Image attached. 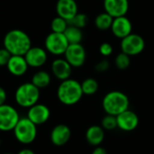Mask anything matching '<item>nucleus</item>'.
Wrapping results in <instances>:
<instances>
[{
	"label": "nucleus",
	"mask_w": 154,
	"mask_h": 154,
	"mask_svg": "<svg viewBox=\"0 0 154 154\" xmlns=\"http://www.w3.org/2000/svg\"><path fill=\"white\" fill-rule=\"evenodd\" d=\"M20 119L17 110L11 105L0 106V132L13 131Z\"/></svg>",
	"instance_id": "7"
},
{
	"label": "nucleus",
	"mask_w": 154,
	"mask_h": 154,
	"mask_svg": "<svg viewBox=\"0 0 154 154\" xmlns=\"http://www.w3.org/2000/svg\"><path fill=\"white\" fill-rule=\"evenodd\" d=\"M101 126L104 130H107V131L115 130L116 128H117L116 116H111V115H106V116L103 117V119L101 121Z\"/></svg>",
	"instance_id": "27"
},
{
	"label": "nucleus",
	"mask_w": 154,
	"mask_h": 154,
	"mask_svg": "<svg viewBox=\"0 0 154 154\" xmlns=\"http://www.w3.org/2000/svg\"><path fill=\"white\" fill-rule=\"evenodd\" d=\"M17 154H35L32 150L30 149H23L21 150Z\"/></svg>",
	"instance_id": "33"
},
{
	"label": "nucleus",
	"mask_w": 154,
	"mask_h": 154,
	"mask_svg": "<svg viewBox=\"0 0 154 154\" xmlns=\"http://www.w3.org/2000/svg\"><path fill=\"white\" fill-rule=\"evenodd\" d=\"M65 35L69 44H75V43H80L83 39V32L81 29L69 24L65 32H63Z\"/></svg>",
	"instance_id": "21"
},
{
	"label": "nucleus",
	"mask_w": 154,
	"mask_h": 154,
	"mask_svg": "<svg viewBox=\"0 0 154 154\" xmlns=\"http://www.w3.org/2000/svg\"><path fill=\"white\" fill-rule=\"evenodd\" d=\"M4 154H13V153H4Z\"/></svg>",
	"instance_id": "34"
},
{
	"label": "nucleus",
	"mask_w": 154,
	"mask_h": 154,
	"mask_svg": "<svg viewBox=\"0 0 154 154\" xmlns=\"http://www.w3.org/2000/svg\"><path fill=\"white\" fill-rule=\"evenodd\" d=\"M6 98H7L6 91H5L2 87H0V106H2V105L5 104Z\"/></svg>",
	"instance_id": "31"
},
{
	"label": "nucleus",
	"mask_w": 154,
	"mask_h": 154,
	"mask_svg": "<svg viewBox=\"0 0 154 154\" xmlns=\"http://www.w3.org/2000/svg\"><path fill=\"white\" fill-rule=\"evenodd\" d=\"M130 64H131L130 56L124 52L119 53L115 59V65L118 69H121V70L126 69L130 66Z\"/></svg>",
	"instance_id": "26"
},
{
	"label": "nucleus",
	"mask_w": 154,
	"mask_h": 154,
	"mask_svg": "<svg viewBox=\"0 0 154 154\" xmlns=\"http://www.w3.org/2000/svg\"><path fill=\"white\" fill-rule=\"evenodd\" d=\"M50 137L51 143L55 146H63L69 141L71 137V131L66 125H57L51 130Z\"/></svg>",
	"instance_id": "17"
},
{
	"label": "nucleus",
	"mask_w": 154,
	"mask_h": 154,
	"mask_svg": "<svg viewBox=\"0 0 154 154\" xmlns=\"http://www.w3.org/2000/svg\"><path fill=\"white\" fill-rule=\"evenodd\" d=\"M88 17L86 14L78 13L72 19H70L68 22V23L70 25L76 26L79 29H82L88 24Z\"/></svg>",
	"instance_id": "25"
},
{
	"label": "nucleus",
	"mask_w": 154,
	"mask_h": 154,
	"mask_svg": "<svg viewBox=\"0 0 154 154\" xmlns=\"http://www.w3.org/2000/svg\"><path fill=\"white\" fill-rule=\"evenodd\" d=\"M68 25H69L68 21L58 15L55 18H53L52 21L51 22V32H54L63 33L65 30L67 29Z\"/></svg>",
	"instance_id": "24"
},
{
	"label": "nucleus",
	"mask_w": 154,
	"mask_h": 154,
	"mask_svg": "<svg viewBox=\"0 0 154 154\" xmlns=\"http://www.w3.org/2000/svg\"><path fill=\"white\" fill-rule=\"evenodd\" d=\"M0 145H1V140H0Z\"/></svg>",
	"instance_id": "35"
},
{
	"label": "nucleus",
	"mask_w": 154,
	"mask_h": 154,
	"mask_svg": "<svg viewBox=\"0 0 154 154\" xmlns=\"http://www.w3.org/2000/svg\"><path fill=\"white\" fill-rule=\"evenodd\" d=\"M81 84V89L83 95L92 96L98 90V82L93 78H88L83 80Z\"/></svg>",
	"instance_id": "23"
},
{
	"label": "nucleus",
	"mask_w": 154,
	"mask_h": 154,
	"mask_svg": "<svg viewBox=\"0 0 154 154\" xmlns=\"http://www.w3.org/2000/svg\"><path fill=\"white\" fill-rule=\"evenodd\" d=\"M11 54L10 52L5 49L4 47L0 49V67H4V66H6L8 60H10L11 58Z\"/></svg>",
	"instance_id": "29"
},
{
	"label": "nucleus",
	"mask_w": 154,
	"mask_h": 154,
	"mask_svg": "<svg viewBox=\"0 0 154 154\" xmlns=\"http://www.w3.org/2000/svg\"><path fill=\"white\" fill-rule=\"evenodd\" d=\"M91 154H107V152H106V151L105 148L100 147V146H97V147L93 150V152H92V153Z\"/></svg>",
	"instance_id": "32"
},
{
	"label": "nucleus",
	"mask_w": 154,
	"mask_h": 154,
	"mask_svg": "<svg viewBox=\"0 0 154 154\" xmlns=\"http://www.w3.org/2000/svg\"><path fill=\"white\" fill-rule=\"evenodd\" d=\"M129 105L128 97L118 90L108 92L102 100V106L106 114L115 116L129 109Z\"/></svg>",
	"instance_id": "3"
},
{
	"label": "nucleus",
	"mask_w": 154,
	"mask_h": 154,
	"mask_svg": "<svg viewBox=\"0 0 154 154\" xmlns=\"http://www.w3.org/2000/svg\"><path fill=\"white\" fill-rule=\"evenodd\" d=\"M3 44L11 55L23 56L32 47V41L25 32L20 29H13L4 36Z\"/></svg>",
	"instance_id": "1"
},
{
	"label": "nucleus",
	"mask_w": 154,
	"mask_h": 154,
	"mask_svg": "<svg viewBox=\"0 0 154 154\" xmlns=\"http://www.w3.org/2000/svg\"><path fill=\"white\" fill-rule=\"evenodd\" d=\"M27 64L31 68H41L42 67L48 59L47 51L42 47H31L27 52L23 55Z\"/></svg>",
	"instance_id": "10"
},
{
	"label": "nucleus",
	"mask_w": 154,
	"mask_h": 154,
	"mask_svg": "<svg viewBox=\"0 0 154 154\" xmlns=\"http://www.w3.org/2000/svg\"><path fill=\"white\" fill-rule=\"evenodd\" d=\"M51 116V111L49 107L43 104H35L28 108L27 118L32 121L35 125H41L45 124Z\"/></svg>",
	"instance_id": "11"
},
{
	"label": "nucleus",
	"mask_w": 154,
	"mask_h": 154,
	"mask_svg": "<svg viewBox=\"0 0 154 154\" xmlns=\"http://www.w3.org/2000/svg\"><path fill=\"white\" fill-rule=\"evenodd\" d=\"M105 12L113 18L126 15L129 9L128 0H104Z\"/></svg>",
	"instance_id": "14"
},
{
	"label": "nucleus",
	"mask_w": 154,
	"mask_h": 154,
	"mask_svg": "<svg viewBox=\"0 0 154 154\" xmlns=\"http://www.w3.org/2000/svg\"><path fill=\"white\" fill-rule=\"evenodd\" d=\"M99 52L104 57H108L113 53V46L108 42H103L99 47Z\"/></svg>",
	"instance_id": "28"
},
{
	"label": "nucleus",
	"mask_w": 154,
	"mask_h": 154,
	"mask_svg": "<svg viewBox=\"0 0 154 154\" xmlns=\"http://www.w3.org/2000/svg\"><path fill=\"white\" fill-rule=\"evenodd\" d=\"M83 97L81 84L73 79L62 80L57 88V97L65 106H73L80 101Z\"/></svg>",
	"instance_id": "2"
},
{
	"label": "nucleus",
	"mask_w": 154,
	"mask_h": 154,
	"mask_svg": "<svg viewBox=\"0 0 154 154\" xmlns=\"http://www.w3.org/2000/svg\"><path fill=\"white\" fill-rule=\"evenodd\" d=\"M145 47L143 38L137 33H130L121 41L122 52L131 56H135L143 52Z\"/></svg>",
	"instance_id": "8"
},
{
	"label": "nucleus",
	"mask_w": 154,
	"mask_h": 154,
	"mask_svg": "<svg viewBox=\"0 0 154 154\" xmlns=\"http://www.w3.org/2000/svg\"><path fill=\"white\" fill-rule=\"evenodd\" d=\"M51 68L53 76L60 81L69 79L72 73V67L65 59L62 58L55 59L52 61Z\"/></svg>",
	"instance_id": "16"
},
{
	"label": "nucleus",
	"mask_w": 154,
	"mask_h": 154,
	"mask_svg": "<svg viewBox=\"0 0 154 154\" xmlns=\"http://www.w3.org/2000/svg\"><path fill=\"white\" fill-rule=\"evenodd\" d=\"M13 132L18 143L27 145L35 141L37 136V125L27 117H20Z\"/></svg>",
	"instance_id": "5"
},
{
	"label": "nucleus",
	"mask_w": 154,
	"mask_h": 154,
	"mask_svg": "<svg viewBox=\"0 0 154 154\" xmlns=\"http://www.w3.org/2000/svg\"><path fill=\"white\" fill-rule=\"evenodd\" d=\"M132 23L126 17V15L116 17L113 19V23L111 25V31L113 34L119 39H123L132 33Z\"/></svg>",
	"instance_id": "13"
},
{
	"label": "nucleus",
	"mask_w": 154,
	"mask_h": 154,
	"mask_svg": "<svg viewBox=\"0 0 154 154\" xmlns=\"http://www.w3.org/2000/svg\"><path fill=\"white\" fill-rule=\"evenodd\" d=\"M110 63L107 60H102L97 62L95 66V69L98 72H105L109 69Z\"/></svg>",
	"instance_id": "30"
},
{
	"label": "nucleus",
	"mask_w": 154,
	"mask_h": 154,
	"mask_svg": "<svg viewBox=\"0 0 154 154\" xmlns=\"http://www.w3.org/2000/svg\"><path fill=\"white\" fill-rule=\"evenodd\" d=\"M117 127L125 132H132L135 130L139 125L138 116L132 110L127 109L116 116Z\"/></svg>",
	"instance_id": "12"
},
{
	"label": "nucleus",
	"mask_w": 154,
	"mask_h": 154,
	"mask_svg": "<svg viewBox=\"0 0 154 154\" xmlns=\"http://www.w3.org/2000/svg\"><path fill=\"white\" fill-rule=\"evenodd\" d=\"M69 42L63 33L51 32L49 33L44 41V47L47 52L54 55L60 56L64 55Z\"/></svg>",
	"instance_id": "6"
},
{
	"label": "nucleus",
	"mask_w": 154,
	"mask_h": 154,
	"mask_svg": "<svg viewBox=\"0 0 154 154\" xmlns=\"http://www.w3.org/2000/svg\"><path fill=\"white\" fill-rule=\"evenodd\" d=\"M113 17L107 13L104 12L97 15L95 19V25L100 31H106L111 28L113 23Z\"/></svg>",
	"instance_id": "22"
},
{
	"label": "nucleus",
	"mask_w": 154,
	"mask_h": 154,
	"mask_svg": "<svg viewBox=\"0 0 154 154\" xmlns=\"http://www.w3.org/2000/svg\"><path fill=\"white\" fill-rule=\"evenodd\" d=\"M56 13L68 22L78 13V4L75 0H58L56 3Z\"/></svg>",
	"instance_id": "15"
},
{
	"label": "nucleus",
	"mask_w": 154,
	"mask_h": 154,
	"mask_svg": "<svg viewBox=\"0 0 154 154\" xmlns=\"http://www.w3.org/2000/svg\"><path fill=\"white\" fill-rule=\"evenodd\" d=\"M40 98V89L32 82L21 84L15 90L14 100L23 108H29L37 104Z\"/></svg>",
	"instance_id": "4"
},
{
	"label": "nucleus",
	"mask_w": 154,
	"mask_h": 154,
	"mask_svg": "<svg viewBox=\"0 0 154 154\" xmlns=\"http://www.w3.org/2000/svg\"><path fill=\"white\" fill-rule=\"evenodd\" d=\"M51 75L46 70H39L35 72L32 77V83L39 89L47 88L51 83Z\"/></svg>",
	"instance_id": "20"
},
{
	"label": "nucleus",
	"mask_w": 154,
	"mask_h": 154,
	"mask_svg": "<svg viewBox=\"0 0 154 154\" xmlns=\"http://www.w3.org/2000/svg\"><path fill=\"white\" fill-rule=\"evenodd\" d=\"M105 139V130L99 125H91L86 132V140L92 146H99Z\"/></svg>",
	"instance_id": "19"
},
{
	"label": "nucleus",
	"mask_w": 154,
	"mask_h": 154,
	"mask_svg": "<svg viewBox=\"0 0 154 154\" xmlns=\"http://www.w3.org/2000/svg\"><path fill=\"white\" fill-rule=\"evenodd\" d=\"M64 57L72 68H80L86 61L87 53L81 43L69 44L64 53Z\"/></svg>",
	"instance_id": "9"
},
{
	"label": "nucleus",
	"mask_w": 154,
	"mask_h": 154,
	"mask_svg": "<svg viewBox=\"0 0 154 154\" xmlns=\"http://www.w3.org/2000/svg\"><path fill=\"white\" fill-rule=\"evenodd\" d=\"M6 68L11 75L14 77H21L27 72L29 66L23 56L12 55L6 64Z\"/></svg>",
	"instance_id": "18"
}]
</instances>
